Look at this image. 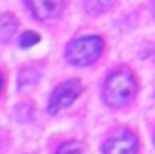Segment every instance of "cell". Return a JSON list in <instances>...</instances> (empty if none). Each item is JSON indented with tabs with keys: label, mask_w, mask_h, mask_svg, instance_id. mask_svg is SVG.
I'll return each mask as SVG.
<instances>
[{
	"label": "cell",
	"mask_w": 155,
	"mask_h": 154,
	"mask_svg": "<svg viewBox=\"0 0 155 154\" xmlns=\"http://www.w3.org/2000/svg\"><path fill=\"white\" fill-rule=\"evenodd\" d=\"M83 152V145L78 142H65L56 154H81Z\"/></svg>",
	"instance_id": "cell-8"
},
{
	"label": "cell",
	"mask_w": 155,
	"mask_h": 154,
	"mask_svg": "<svg viewBox=\"0 0 155 154\" xmlns=\"http://www.w3.org/2000/svg\"><path fill=\"white\" fill-rule=\"evenodd\" d=\"M116 4V0H85V9L88 15H103L105 11H108L112 5Z\"/></svg>",
	"instance_id": "cell-7"
},
{
	"label": "cell",
	"mask_w": 155,
	"mask_h": 154,
	"mask_svg": "<svg viewBox=\"0 0 155 154\" xmlns=\"http://www.w3.org/2000/svg\"><path fill=\"white\" fill-rule=\"evenodd\" d=\"M33 15L40 20L54 18L63 9V0H29Z\"/></svg>",
	"instance_id": "cell-5"
},
{
	"label": "cell",
	"mask_w": 155,
	"mask_h": 154,
	"mask_svg": "<svg viewBox=\"0 0 155 154\" xmlns=\"http://www.w3.org/2000/svg\"><path fill=\"white\" fill-rule=\"evenodd\" d=\"M135 91H137V85L132 71L126 67H121L107 76L103 85V98L108 105L121 107L134 98Z\"/></svg>",
	"instance_id": "cell-1"
},
{
	"label": "cell",
	"mask_w": 155,
	"mask_h": 154,
	"mask_svg": "<svg viewBox=\"0 0 155 154\" xmlns=\"http://www.w3.org/2000/svg\"><path fill=\"white\" fill-rule=\"evenodd\" d=\"M16 27H18V22L13 15H9V13L0 15V42H5L11 38L15 35Z\"/></svg>",
	"instance_id": "cell-6"
},
{
	"label": "cell",
	"mask_w": 155,
	"mask_h": 154,
	"mask_svg": "<svg viewBox=\"0 0 155 154\" xmlns=\"http://www.w3.org/2000/svg\"><path fill=\"white\" fill-rule=\"evenodd\" d=\"M40 35L35 31H25L22 37H20V47H31L35 44H38Z\"/></svg>",
	"instance_id": "cell-9"
},
{
	"label": "cell",
	"mask_w": 155,
	"mask_h": 154,
	"mask_svg": "<svg viewBox=\"0 0 155 154\" xmlns=\"http://www.w3.org/2000/svg\"><path fill=\"white\" fill-rule=\"evenodd\" d=\"M36 80H38V73H33L29 69H24L18 75V83L20 85H29V83H35Z\"/></svg>",
	"instance_id": "cell-10"
},
{
	"label": "cell",
	"mask_w": 155,
	"mask_h": 154,
	"mask_svg": "<svg viewBox=\"0 0 155 154\" xmlns=\"http://www.w3.org/2000/svg\"><path fill=\"white\" fill-rule=\"evenodd\" d=\"M16 111H22V114H16L20 120H29L31 118V113H35V109H33V105H29V103H22V105H18L16 107Z\"/></svg>",
	"instance_id": "cell-11"
},
{
	"label": "cell",
	"mask_w": 155,
	"mask_h": 154,
	"mask_svg": "<svg viewBox=\"0 0 155 154\" xmlns=\"http://www.w3.org/2000/svg\"><path fill=\"white\" fill-rule=\"evenodd\" d=\"M135 151H137V138L130 131H123L112 136L103 145V154H135Z\"/></svg>",
	"instance_id": "cell-4"
},
{
	"label": "cell",
	"mask_w": 155,
	"mask_h": 154,
	"mask_svg": "<svg viewBox=\"0 0 155 154\" xmlns=\"http://www.w3.org/2000/svg\"><path fill=\"white\" fill-rule=\"evenodd\" d=\"M105 44L99 37H83L69 44L67 60L74 65H90L96 62L103 51Z\"/></svg>",
	"instance_id": "cell-2"
},
{
	"label": "cell",
	"mask_w": 155,
	"mask_h": 154,
	"mask_svg": "<svg viewBox=\"0 0 155 154\" xmlns=\"http://www.w3.org/2000/svg\"><path fill=\"white\" fill-rule=\"evenodd\" d=\"M83 87L79 83V80H69L61 85H58L54 89V93L51 94V102H49V113L56 114L58 111H61L63 107L71 105L78 96L81 94Z\"/></svg>",
	"instance_id": "cell-3"
},
{
	"label": "cell",
	"mask_w": 155,
	"mask_h": 154,
	"mask_svg": "<svg viewBox=\"0 0 155 154\" xmlns=\"http://www.w3.org/2000/svg\"><path fill=\"white\" fill-rule=\"evenodd\" d=\"M0 89H2V75H0Z\"/></svg>",
	"instance_id": "cell-12"
}]
</instances>
